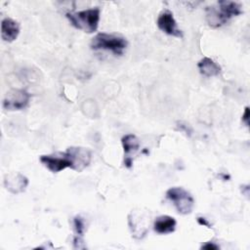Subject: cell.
Listing matches in <instances>:
<instances>
[{
	"instance_id": "obj_1",
	"label": "cell",
	"mask_w": 250,
	"mask_h": 250,
	"mask_svg": "<svg viewBox=\"0 0 250 250\" xmlns=\"http://www.w3.org/2000/svg\"><path fill=\"white\" fill-rule=\"evenodd\" d=\"M40 162L51 172L58 173L65 168L77 172L84 170L90 162V154L84 147L70 146L64 152L41 155Z\"/></svg>"
},
{
	"instance_id": "obj_2",
	"label": "cell",
	"mask_w": 250,
	"mask_h": 250,
	"mask_svg": "<svg viewBox=\"0 0 250 250\" xmlns=\"http://www.w3.org/2000/svg\"><path fill=\"white\" fill-rule=\"evenodd\" d=\"M242 13L241 5L234 1H219L217 5L206 8V21L211 27H220L231 18Z\"/></svg>"
},
{
	"instance_id": "obj_3",
	"label": "cell",
	"mask_w": 250,
	"mask_h": 250,
	"mask_svg": "<svg viewBox=\"0 0 250 250\" xmlns=\"http://www.w3.org/2000/svg\"><path fill=\"white\" fill-rule=\"evenodd\" d=\"M100 8L95 7L80 12L66 13L65 16L74 27L83 30L84 32L92 33L95 32L98 28V24L100 21Z\"/></svg>"
},
{
	"instance_id": "obj_4",
	"label": "cell",
	"mask_w": 250,
	"mask_h": 250,
	"mask_svg": "<svg viewBox=\"0 0 250 250\" xmlns=\"http://www.w3.org/2000/svg\"><path fill=\"white\" fill-rule=\"evenodd\" d=\"M127 40L116 34L109 33H98L92 38L91 48L93 50H106L112 52L114 55L121 56L127 48Z\"/></svg>"
},
{
	"instance_id": "obj_5",
	"label": "cell",
	"mask_w": 250,
	"mask_h": 250,
	"mask_svg": "<svg viewBox=\"0 0 250 250\" xmlns=\"http://www.w3.org/2000/svg\"><path fill=\"white\" fill-rule=\"evenodd\" d=\"M166 197L174 203L177 211L181 214H189L193 209V197L183 188L175 187L169 188L166 191Z\"/></svg>"
},
{
	"instance_id": "obj_6",
	"label": "cell",
	"mask_w": 250,
	"mask_h": 250,
	"mask_svg": "<svg viewBox=\"0 0 250 250\" xmlns=\"http://www.w3.org/2000/svg\"><path fill=\"white\" fill-rule=\"evenodd\" d=\"M30 95L23 89H12L8 91L3 100V108L6 110H21L26 107Z\"/></svg>"
},
{
	"instance_id": "obj_7",
	"label": "cell",
	"mask_w": 250,
	"mask_h": 250,
	"mask_svg": "<svg viewBox=\"0 0 250 250\" xmlns=\"http://www.w3.org/2000/svg\"><path fill=\"white\" fill-rule=\"evenodd\" d=\"M128 224L129 228L131 229L132 235L135 238L141 239L143 238L147 230H148V225H149V216H147V213L145 214L139 211H132L128 215Z\"/></svg>"
},
{
	"instance_id": "obj_8",
	"label": "cell",
	"mask_w": 250,
	"mask_h": 250,
	"mask_svg": "<svg viewBox=\"0 0 250 250\" xmlns=\"http://www.w3.org/2000/svg\"><path fill=\"white\" fill-rule=\"evenodd\" d=\"M156 23L158 28L163 32H165L166 34L172 35L178 38L183 37V32L178 27V24L176 20L174 19L173 13L170 12L169 10H164L159 14Z\"/></svg>"
},
{
	"instance_id": "obj_9",
	"label": "cell",
	"mask_w": 250,
	"mask_h": 250,
	"mask_svg": "<svg viewBox=\"0 0 250 250\" xmlns=\"http://www.w3.org/2000/svg\"><path fill=\"white\" fill-rule=\"evenodd\" d=\"M27 185V178L19 172L7 174L4 178V186L6 189L12 193H20L24 191Z\"/></svg>"
},
{
	"instance_id": "obj_10",
	"label": "cell",
	"mask_w": 250,
	"mask_h": 250,
	"mask_svg": "<svg viewBox=\"0 0 250 250\" xmlns=\"http://www.w3.org/2000/svg\"><path fill=\"white\" fill-rule=\"evenodd\" d=\"M20 33V24L11 18H5L1 21V37L4 41L13 42Z\"/></svg>"
},
{
	"instance_id": "obj_11",
	"label": "cell",
	"mask_w": 250,
	"mask_h": 250,
	"mask_svg": "<svg viewBox=\"0 0 250 250\" xmlns=\"http://www.w3.org/2000/svg\"><path fill=\"white\" fill-rule=\"evenodd\" d=\"M121 143H122V146L124 148V154H125L124 163L128 168H130L132 166V157L130 155L132 153H135L138 150L140 146L139 140L135 135L128 134L122 137Z\"/></svg>"
},
{
	"instance_id": "obj_12",
	"label": "cell",
	"mask_w": 250,
	"mask_h": 250,
	"mask_svg": "<svg viewBox=\"0 0 250 250\" xmlns=\"http://www.w3.org/2000/svg\"><path fill=\"white\" fill-rule=\"evenodd\" d=\"M177 222L168 215H162L155 219L153 224V229L159 234H168L175 231Z\"/></svg>"
},
{
	"instance_id": "obj_13",
	"label": "cell",
	"mask_w": 250,
	"mask_h": 250,
	"mask_svg": "<svg viewBox=\"0 0 250 250\" xmlns=\"http://www.w3.org/2000/svg\"><path fill=\"white\" fill-rule=\"evenodd\" d=\"M197 66H198L199 72L206 77L217 76L221 73V70H222L221 66L217 62H215L212 59L207 57L200 60Z\"/></svg>"
},
{
	"instance_id": "obj_14",
	"label": "cell",
	"mask_w": 250,
	"mask_h": 250,
	"mask_svg": "<svg viewBox=\"0 0 250 250\" xmlns=\"http://www.w3.org/2000/svg\"><path fill=\"white\" fill-rule=\"evenodd\" d=\"M73 223H74V229H75V231L78 235H83L84 231H85V222L84 220L80 217V216H76L73 220Z\"/></svg>"
},
{
	"instance_id": "obj_15",
	"label": "cell",
	"mask_w": 250,
	"mask_h": 250,
	"mask_svg": "<svg viewBox=\"0 0 250 250\" xmlns=\"http://www.w3.org/2000/svg\"><path fill=\"white\" fill-rule=\"evenodd\" d=\"M201 249H219V246L213 242H206L201 246Z\"/></svg>"
},
{
	"instance_id": "obj_16",
	"label": "cell",
	"mask_w": 250,
	"mask_h": 250,
	"mask_svg": "<svg viewBox=\"0 0 250 250\" xmlns=\"http://www.w3.org/2000/svg\"><path fill=\"white\" fill-rule=\"evenodd\" d=\"M249 107L248 106H246L245 107V110H244V114L242 115V121L245 123V125L246 126H248V124H249V122H248V119H249Z\"/></svg>"
},
{
	"instance_id": "obj_17",
	"label": "cell",
	"mask_w": 250,
	"mask_h": 250,
	"mask_svg": "<svg viewBox=\"0 0 250 250\" xmlns=\"http://www.w3.org/2000/svg\"><path fill=\"white\" fill-rule=\"evenodd\" d=\"M197 222H198L200 225H204V226H207V227L210 228V224H209V223L206 221V219H204V218L198 217V218H197Z\"/></svg>"
}]
</instances>
